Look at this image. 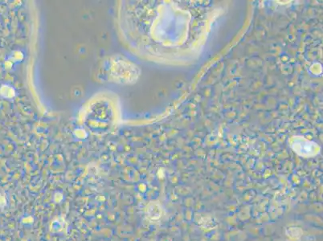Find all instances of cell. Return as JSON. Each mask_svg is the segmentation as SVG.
Listing matches in <instances>:
<instances>
[{"mask_svg": "<svg viewBox=\"0 0 323 241\" xmlns=\"http://www.w3.org/2000/svg\"><path fill=\"white\" fill-rule=\"evenodd\" d=\"M291 147L295 153L305 158L317 155L320 152L319 145L301 137L292 138Z\"/></svg>", "mask_w": 323, "mask_h": 241, "instance_id": "1", "label": "cell"}, {"mask_svg": "<svg viewBox=\"0 0 323 241\" xmlns=\"http://www.w3.org/2000/svg\"><path fill=\"white\" fill-rule=\"evenodd\" d=\"M146 214H147V218L150 220L155 221V220L160 219L161 218L162 214V210L160 204L159 203H156V202L151 203L147 207Z\"/></svg>", "mask_w": 323, "mask_h": 241, "instance_id": "2", "label": "cell"}, {"mask_svg": "<svg viewBox=\"0 0 323 241\" xmlns=\"http://www.w3.org/2000/svg\"><path fill=\"white\" fill-rule=\"evenodd\" d=\"M301 229L298 228H291L289 229V233L287 232L289 237H291L292 239H297L301 236Z\"/></svg>", "mask_w": 323, "mask_h": 241, "instance_id": "3", "label": "cell"}]
</instances>
